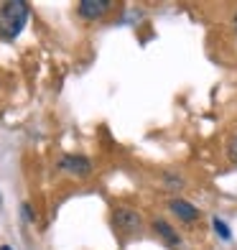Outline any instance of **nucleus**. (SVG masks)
<instances>
[{"mask_svg": "<svg viewBox=\"0 0 237 250\" xmlns=\"http://www.w3.org/2000/svg\"><path fill=\"white\" fill-rule=\"evenodd\" d=\"M28 23V5L23 0H8L0 5V36L13 41Z\"/></svg>", "mask_w": 237, "mask_h": 250, "instance_id": "f257e3e1", "label": "nucleus"}, {"mask_svg": "<svg viewBox=\"0 0 237 250\" xmlns=\"http://www.w3.org/2000/svg\"><path fill=\"white\" fill-rule=\"evenodd\" d=\"M112 225H115V230H120V232L130 235V232H138L143 222H140V214L135 212V209L120 207V209L112 212Z\"/></svg>", "mask_w": 237, "mask_h": 250, "instance_id": "f03ea898", "label": "nucleus"}, {"mask_svg": "<svg viewBox=\"0 0 237 250\" xmlns=\"http://www.w3.org/2000/svg\"><path fill=\"white\" fill-rule=\"evenodd\" d=\"M59 166L64 168V171H69V174H77V176H87L89 171H92V164H89V158L84 156H64Z\"/></svg>", "mask_w": 237, "mask_h": 250, "instance_id": "7ed1b4c3", "label": "nucleus"}, {"mask_svg": "<svg viewBox=\"0 0 237 250\" xmlns=\"http://www.w3.org/2000/svg\"><path fill=\"white\" fill-rule=\"evenodd\" d=\"M107 8H110L107 0H82L79 3V16L95 21V18H102L107 13Z\"/></svg>", "mask_w": 237, "mask_h": 250, "instance_id": "20e7f679", "label": "nucleus"}, {"mask_svg": "<svg viewBox=\"0 0 237 250\" xmlns=\"http://www.w3.org/2000/svg\"><path fill=\"white\" fill-rule=\"evenodd\" d=\"M171 212L176 214L181 222H197L199 220V209L194 207V204H189V202H184V199H171Z\"/></svg>", "mask_w": 237, "mask_h": 250, "instance_id": "39448f33", "label": "nucleus"}, {"mask_svg": "<svg viewBox=\"0 0 237 250\" xmlns=\"http://www.w3.org/2000/svg\"><path fill=\"white\" fill-rule=\"evenodd\" d=\"M153 230H156L158 235H161V237H163V240H166L168 245H178V240H181V237L176 235V230H174V227L168 225V222H163V220H156V222H153Z\"/></svg>", "mask_w": 237, "mask_h": 250, "instance_id": "423d86ee", "label": "nucleus"}, {"mask_svg": "<svg viewBox=\"0 0 237 250\" xmlns=\"http://www.w3.org/2000/svg\"><path fill=\"white\" fill-rule=\"evenodd\" d=\"M212 227H214V232H217V235L222 237V240H230V237H232V232H230V227L224 225V220L214 217V220H212Z\"/></svg>", "mask_w": 237, "mask_h": 250, "instance_id": "0eeeda50", "label": "nucleus"}, {"mask_svg": "<svg viewBox=\"0 0 237 250\" xmlns=\"http://www.w3.org/2000/svg\"><path fill=\"white\" fill-rule=\"evenodd\" d=\"M230 158H232V164H237V135L230 141Z\"/></svg>", "mask_w": 237, "mask_h": 250, "instance_id": "6e6552de", "label": "nucleus"}, {"mask_svg": "<svg viewBox=\"0 0 237 250\" xmlns=\"http://www.w3.org/2000/svg\"><path fill=\"white\" fill-rule=\"evenodd\" d=\"M166 184H168V187H176V189H181V187H184V181L178 179V176H166Z\"/></svg>", "mask_w": 237, "mask_h": 250, "instance_id": "1a4fd4ad", "label": "nucleus"}, {"mask_svg": "<svg viewBox=\"0 0 237 250\" xmlns=\"http://www.w3.org/2000/svg\"><path fill=\"white\" fill-rule=\"evenodd\" d=\"M20 212H23V220H26V222H33V209L28 207V204H23V207H20Z\"/></svg>", "mask_w": 237, "mask_h": 250, "instance_id": "9d476101", "label": "nucleus"}, {"mask_svg": "<svg viewBox=\"0 0 237 250\" xmlns=\"http://www.w3.org/2000/svg\"><path fill=\"white\" fill-rule=\"evenodd\" d=\"M0 250H13V248H10V245H3V248H0Z\"/></svg>", "mask_w": 237, "mask_h": 250, "instance_id": "9b49d317", "label": "nucleus"}, {"mask_svg": "<svg viewBox=\"0 0 237 250\" xmlns=\"http://www.w3.org/2000/svg\"><path fill=\"white\" fill-rule=\"evenodd\" d=\"M235 26H237V16H235Z\"/></svg>", "mask_w": 237, "mask_h": 250, "instance_id": "f8f14e48", "label": "nucleus"}]
</instances>
